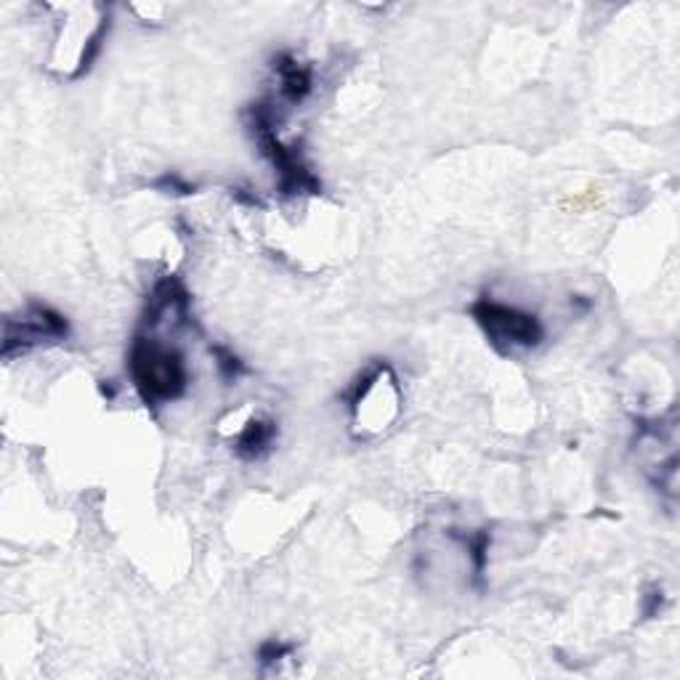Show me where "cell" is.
<instances>
[{"instance_id":"9c48e42d","label":"cell","mask_w":680,"mask_h":680,"mask_svg":"<svg viewBox=\"0 0 680 680\" xmlns=\"http://www.w3.org/2000/svg\"><path fill=\"white\" fill-rule=\"evenodd\" d=\"M293 651H295L293 643H282V641H277V638H268V641L261 643L258 662L264 664V668H266V664H280L282 659H291Z\"/></svg>"},{"instance_id":"277c9868","label":"cell","mask_w":680,"mask_h":680,"mask_svg":"<svg viewBox=\"0 0 680 680\" xmlns=\"http://www.w3.org/2000/svg\"><path fill=\"white\" fill-rule=\"evenodd\" d=\"M70 338V319L45 303H30L19 319H6L3 325V359L32 352L43 343Z\"/></svg>"},{"instance_id":"8992f818","label":"cell","mask_w":680,"mask_h":680,"mask_svg":"<svg viewBox=\"0 0 680 680\" xmlns=\"http://www.w3.org/2000/svg\"><path fill=\"white\" fill-rule=\"evenodd\" d=\"M277 439H280V428L272 417H251V420L240 428V434L234 436L232 447L240 460L255 463L264 460V457L272 453Z\"/></svg>"},{"instance_id":"8fae6325","label":"cell","mask_w":680,"mask_h":680,"mask_svg":"<svg viewBox=\"0 0 680 680\" xmlns=\"http://www.w3.org/2000/svg\"><path fill=\"white\" fill-rule=\"evenodd\" d=\"M662 606H664L662 588H651L649 596H646V601H643V615L646 617H657L659 611H662Z\"/></svg>"},{"instance_id":"ba28073f","label":"cell","mask_w":680,"mask_h":680,"mask_svg":"<svg viewBox=\"0 0 680 680\" xmlns=\"http://www.w3.org/2000/svg\"><path fill=\"white\" fill-rule=\"evenodd\" d=\"M455 537H457V540L466 542L470 561H474V577L481 582L484 580V571H487V561H489V542H491L489 531L481 529V531H476V535H470V537H460V535H455Z\"/></svg>"},{"instance_id":"7a4b0ae2","label":"cell","mask_w":680,"mask_h":680,"mask_svg":"<svg viewBox=\"0 0 680 680\" xmlns=\"http://www.w3.org/2000/svg\"><path fill=\"white\" fill-rule=\"evenodd\" d=\"M247 128L258 141L261 154L272 163L280 176V192L285 197H298V194H319L322 181L314 176L312 168L306 165L298 146L282 144L277 136V120H274V106L268 101H255L245 110Z\"/></svg>"},{"instance_id":"6da1fadb","label":"cell","mask_w":680,"mask_h":680,"mask_svg":"<svg viewBox=\"0 0 680 680\" xmlns=\"http://www.w3.org/2000/svg\"><path fill=\"white\" fill-rule=\"evenodd\" d=\"M128 373L146 407L176 402L190 388V367H186L184 354L173 346H163L146 329H141L131 341Z\"/></svg>"},{"instance_id":"30bf717a","label":"cell","mask_w":680,"mask_h":680,"mask_svg":"<svg viewBox=\"0 0 680 680\" xmlns=\"http://www.w3.org/2000/svg\"><path fill=\"white\" fill-rule=\"evenodd\" d=\"M154 186H158L160 192L165 194H181V197H186V194H194V184H190V181H184L179 176V173H165L163 179L154 181Z\"/></svg>"},{"instance_id":"5b68a950","label":"cell","mask_w":680,"mask_h":680,"mask_svg":"<svg viewBox=\"0 0 680 680\" xmlns=\"http://www.w3.org/2000/svg\"><path fill=\"white\" fill-rule=\"evenodd\" d=\"M272 70L280 75V97L291 106H298L312 97L314 91V70L303 64L291 51H280L272 59Z\"/></svg>"},{"instance_id":"3957f363","label":"cell","mask_w":680,"mask_h":680,"mask_svg":"<svg viewBox=\"0 0 680 680\" xmlns=\"http://www.w3.org/2000/svg\"><path fill=\"white\" fill-rule=\"evenodd\" d=\"M470 316L484 329L489 346L500 354L529 352L545 341L540 316L495 301L491 295H481L479 301L470 303Z\"/></svg>"},{"instance_id":"52a82bcc","label":"cell","mask_w":680,"mask_h":680,"mask_svg":"<svg viewBox=\"0 0 680 680\" xmlns=\"http://www.w3.org/2000/svg\"><path fill=\"white\" fill-rule=\"evenodd\" d=\"M211 354H213V359H215V369H219L221 380H224V383H237L242 375L251 373L245 362H242L240 356L232 352V348L211 346Z\"/></svg>"}]
</instances>
